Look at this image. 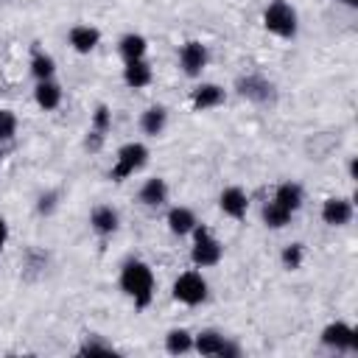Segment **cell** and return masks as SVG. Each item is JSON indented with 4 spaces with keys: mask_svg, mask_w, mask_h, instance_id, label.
Listing matches in <instances>:
<instances>
[{
    "mask_svg": "<svg viewBox=\"0 0 358 358\" xmlns=\"http://www.w3.org/2000/svg\"><path fill=\"white\" fill-rule=\"evenodd\" d=\"M6 241H8V224H6V218L0 215V249L6 246Z\"/></svg>",
    "mask_w": 358,
    "mask_h": 358,
    "instance_id": "f546056e",
    "label": "cell"
},
{
    "mask_svg": "<svg viewBox=\"0 0 358 358\" xmlns=\"http://www.w3.org/2000/svg\"><path fill=\"white\" fill-rule=\"evenodd\" d=\"M67 42H70V48H73L76 53L87 56V53H92V50L101 45V31H98L95 25H90V22H76V25L67 31Z\"/></svg>",
    "mask_w": 358,
    "mask_h": 358,
    "instance_id": "9a60e30c",
    "label": "cell"
},
{
    "mask_svg": "<svg viewBox=\"0 0 358 358\" xmlns=\"http://www.w3.org/2000/svg\"><path fill=\"white\" fill-rule=\"evenodd\" d=\"M123 81L129 90H143L154 81V70L148 64V59H134V62H123Z\"/></svg>",
    "mask_w": 358,
    "mask_h": 358,
    "instance_id": "d6986e66",
    "label": "cell"
},
{
    "mask_svg": "<svg viewBox=\"0 0 358 358\" xmlns=\"http://www.w3.org/2000/svg\"><path fill=\"white\" fill-rule=\"evenodd\" d=\"M207 291H210V285H207L204 274H201V271H196V268L182 271V274L173 280V285H171L173 299H176V302H182V305H187V308L201 305V302L207 299Z\"/></svg>",
    "mask_w": 358,
    "mask_h": 358,
    "instance_id": "5b68a950",
    "label": "cell"
},
{
    "mask_svg": "<svg viewBox=\"0 0 358 358\" xmlns=\"http://www.w3.org/2000/svg\"><path fill=\"white\" fill-rule=\"evenodd\" d=\"M190 235H193V246H190L193 266L196 268H213V266H218L221 257H224V243L210 232V227L196 224V229Z\"/></svg>",
    "mask_w": 358,
    "mask_h": 358,
    "instance_id": "277c9868",
    "label": "cell"
},
{
    "mask_svg": "<svg viewBox=\"0 0 358 358\" xmlns=\"http://www.w3.org/2000/svg\"><path fill=\"white\" fill-rule=\"evenodd\" d=\"M34 101H36V106H39L42 112H53V109L62 106L64 90H62V84H59L56 78L36 81V87H34Z\"/></svg>",
    "mask_w": 358,
    "mask_h": 358,
    "instance_id": "e0dca14e",
    "label": "cell"
},
{
    "mask_svg": "<svg viewBox=\"0 0 358 358\" xmlns=\"http://www.w3.org/2000/svg\"><path fill=\"white\" fill-rule=\"evenodd\" d=\"M193 352L210 355V358H238L241 355V347L232 344L218 330H201V333L193 336Z\"/></svg>",
    "mask_w": 358,
    "mask_h": 358,
    "instance_id": "8992f818",
    "label": "cell"
},
{
    "mask_svg": "<svg viewBox=\"0 0 358 358\" xmlns=\"http://www.w3.org/2000/svg\"><path fill=\"white\" fill-rule=\"evenodd\" d=\"M165 224H168L171 235H176V238H187V235L196 229L199 218H196V213H193L190 207H185V204H176V207H171V210H168V215H165Z\"/></svg>",
    "mask_w": 358,
    "mask_h": 358,
    "instance_id": "ac0fdd59",
    "label": "cell"
},
{
    "mask_svg": "<svg viewBox=\"0 0 358 358\" xmlns=\"http://www.w3.org/2000/svg\"><path fill=\"white\" fill-rule=\"evenodd\" d=\"M207 62H210V50H207L204 42L187 39V42L179 48V67H182V73H185L187 78H201Z\"/></svg>",
    "mask_w": 358,
    "mask_h": 358,
    "instance_id": "ba28073f",
    "label": "cell"
},
{
    "mask_svg": "<svg viewBox=\"0 0 358 358\" xmlns=\"http://www.w3.org/2000/svg\"><path fill=\"white\" fill-rule=\"evenodd\" d=\"M17 129H20V120L14 109H0V143H11Z\"/></svg>",
    "mask_w": 358,
    "mask_h": 358,
    "instance_id": "83f0119b",
    "label": "cell"
},
{
    "mask_svg": "<svg viewBox=\"0 0 358 358\" xmlns=\"http://www.w3.org/2000/svg\"><path fill=\"white\" fill-rule=\"evenodd\" d=\"M31 76L36 81L56 78V59L50 53H45L42 48H34V53H31Z\"/></svg>",
    "mask_w": 358,
    "mask_h": 358,
    "instance_id": "cb8c5ba5",
    "label": "cell"
},
{
    "mask_svg": "<svg viewBox=\"0 0 358 358\" xmlns=\"http://www.w3.org/2000/svg\"><path fill=\"white\" fill-rule=\"evenodd\" d=\"M280 207H285L288 213H296L299 207H302V201H305V193H302V185L299 182H280L277 187H274V196H271Z\"/></svg>",
    "mask_w": 358,
    "mask_h": 358,
    "instance_id": "7402d4cb",
    "label": "cell"
},
{
    "mask_svg": "<svg viewBox=\"0 0 358 358\" xmlns=\"http://www.w3.org/2000/svg\"><path fill=\"white\" fill-rule=\"evenodd\" d=\"M120 291L131 299V305L137 310H145L151 302H154V291H157V280H154V271L145 260H137V257H129L123 266H120Z\"/></svg>",
    "mask_w": 358,
    "mask_h": 358,
    "instance_id": "6da1fadb",
    "label": "cell"
},
{
    "mask_svg": "<svg viewBox=\"0 0 358 358\" xmlns=\"http://www.w3.org/2000/svg\"><path fill=\"white\" fill-rule=\"evenodd\" d=\"M168 182L162 179V176H151V179H145L143 185H140V190H137V201L143 204V207H148V210H159V207H165L168 204Z\"/></svg>",
    "mask_w": 358,
    "mask_h": 358,
    "instance_id": "2e32d148",
    "label": "cell"
},
{
    "mask_svg": "<svg viewBox=\"0 0 358 358\" xmlns=\"http://www.w3.org/2000/svg\"><path fill=\"white\" fill-rule=\"evenodd\" d=\"M227 101V90L215 81H201L190 90V106L193 112H207V109H215Z\"/></svg>",
    "mask_w": 358,
    "mask_h": 358,
    "instance_id": "8fae6325",
    "label": "cell"
},
{
    "mask_svg": "<svg viewBox=\"0 0 358 358\" xmlns=\"http://www.w3.org/2000/svg\"><path fill=\"white\" fill-rule=\"evenodd\" d=\"M338 3L347 6V8H355V6H358V0H338Z\"/></svg>",
    "mask_w": 358,
    "mask_h": 358,
    "instance_id": "4dcf8cb0",
    "label": "cell"
},
{
    "mask_svg": "<svg viewBox=\"0 0 358 358\" xmlns=\"http://www.w3.org/2000/svg\"><path fill=\"white\" fill-rule=\"evenodd\" d=\"M260 218H263V224H266L268 229H282V227H288V224H291L294 213H288L285 207H280V204L271 199V201H266V204H263Z\"/></svg>",
    "mask_w": 358,
    "mask_h": 358,
    "instance_id": "d4e9b609",
    "label": "cell"
},
{
    "mask_svg": "<svg viewBox=\"0 0 358 358\" xmlns=\"http://www.w3.org/2000/svg\"><path fill=\"white\" fill-rule=\"evenodd\" d=\"M120 227V213L112 207V204H95L90 210V229L98 235V238H109L115 235Z\"/></svg>",
    "mask_w": 358,
    "mask_h": 358,
    "instance_id": "5bb4252c",
    "label": "cell"
},
{
    "mask_svg": "<svg viewBox=\"0 0 358 358\" xmlns=\"http://www.w3.org/2000/svg\"><path fill=\"white\" fill-rule=\"evenodd\" d=\"M56 207H59V193H56V190H48V193H42V196L36 199V213H39V215H50Z\"/></svg>",
    "mask_w": 358,
    "mask_h": 358,
    "instance_id": "f1b7e54d",
    "label": "cell"
},
{
    "mask_svg": "<svg viewBox=\"0 0 358 358\" xmlns=\"http://www.w3.org/2000/svg\"><path fill=\"white\" fill-rule=\"evenodd\" d=\"M112 131V109L106 103H98L92 117H90V129H87V137H84V148L87 151H101L103 148V140L106 134Z\"/></svg>",
    "mask_w": 358,
    "mask_h": 358,
    "instance_id": "30bf717a",
    "label": "cell"
},
{
    "mask_svg": "<svg viewBox=\"0 0 358 358\" xmlns=\"http://www.w3.org/2000/svg\"><path fill=\"white\" fill-rule=\"evenodd\" d=\"M235 90H238V95L241 98H246V101H252V103H268V101H274V84L266 78V76H260V73H246V76H241L238 81H235Z\"/></svg>",
    "mask_w": 358,
    "mask_h": 358,
    "instance_id": "9c48e42d",
    "label": "cell"
},
{
    "mask_svg": "<svg viewBox=\"0 0 358 358\" xmlns=\"http://www.w3.org/2000/svg\"><path fill=\"white\" fill-rule=\"evenodd\" d=\"M218 207L227 218H235V221H243L246 213H249V193L238 185H229L218 193Z\"/></svg>",
    "mask_w": 358,
    "mask_h": 358,
    "instance_id": "7c38bea8",
    "label": "cell"
},
{
    "mask_svg": "<svg viewBox=\"0 0 358 358\" xmlns=\"http://www.w3.org/2000/svg\"><path fill=\"white\" fill-rule=\"evenodd\" d=\"M78 352H81V355H115V347H112L103 336L90 333V336H84V341H81Z\"/></svg>",
    "mask_w": 358,
    "mask_h": 358,
    "instance_id": "4316f807",
    "label": "cell"
},
{
    "mask_svg": "<svg viewBox=\"0 0 358 358\" xmlns=\"http://www.w3.org/2000/svg\"><path fill=\"white\" fill-rule=\"evenodd\" d=\"M319 338L333 352H358V333L347 322H330Z\"/></svg>",
    "mask_w": 358,
    "mask_h": 358,
    "instance_id": "52a82bcc",
    "label": "cell"
},
{
    "mask_svg": "<svg viewBox=\"0 0 358 358\" xmlns=\"http://www.w3.org/2000/svg\"><path fill=\"white\" fill-rule=\"evenodd\" d=\"M137 126H140V131H143L145 137H159V134L168 129V109H165L162 103H154V106L143 109Z\"/></svg>",
    "mask_w": 358,
    "mask_h": 358,
    "instance_id": "ffe728a7",
    "label": "cell"
},
{
    "mask_svg": "<svg viewBox=\"0 0 358 358\" xmlns=\"http://www.w3.org/2000/svg\"><path fill=\"white\" fill-rule=\"evenodd\" d=\"M263 28L274 34L277 39H294L299 34V17L296 8L288 0H271L263 8Z\"/></svg>",
    "mask_w": 358,
    "mask_h": 358,
    "instance_id": "7a4b0ae2",
    "label": "cell"
},
{
    "mask_svg": "<svg viewBox=\"0 0 358 358\" xmlns=\"http://www.w3.org/2000/svg\"><path fill=\"white\" fill-rule=\"evenodd\" d=\"M117 53H120L123 62L145 59V53H148V39H145L143 34H137V31H129V34H123V36L117 39Z\"/></svg>",
    "mask_w": 358,
    "mask_h": 358,
    "instance_id": "44dd1931",
    "label": "cell"
},
{
    "mask_svg": "<svg viewBox=\"0 0 358 358\" xmlns=\"http://www.w3.org/2000/svg\"><path fill=\"white\" fill-rule=\"evenodd\" d=\"M280 263H282V268H288V271L302 268V263H305V243L294 241V243L282 246V252H280Z\"/></svg>",
    "mask_w": 358,
    "mask_h": 358,
    "instance_id": "484cf974",
    "label": "cell"
},
{
    "mask_svg": "<svg viewBox=\"0 0 358 358\" xmlns=\"http://www.w3.org/2000/svg\"><path fill=\"white\" fill-rule=\"evenodd\" d=\"M148 162V145L140 140L123 143L115 154V165L109 168V179L112 182H126L129 176H134L137 171H143Z\"/></svg>",
    "mask_w": 358,
    "mask_h": 358,
    "instance_id": "3957f363",
    "label": "cell"
},
{
    "mask_svg": "<svg viewBox=\"0 0 358 358\" xmlns=\"http://www.w3.org/2000/svg\"><path fill=\"white\" fill-rule=\"evenodd\" d=\"M352 215H355V207H352V199L347 196H330L322 204V221L327 227H347Z\"/></svg>",
    "mask_w": 358,
    "mask_h": 358,
    "instance_id": "4fadbf2b",
    "label": "cell"
},
{
    "mask_svg": "<svg viewBox=\"0 0 358 358\" xmlns=\"http://www.w3.org/2000/svg\"><path fill=\"white\" fill-rule=\"evenodd\" d=\"M165 352L168 355H187V352H193V333L187 327H171L165 333Z\"/></svg>",
    "mask_w": 358,
    "mask_h": 358,
    "instance_id": "603a6c76",
    "label": "cell"
}]
</instances>
